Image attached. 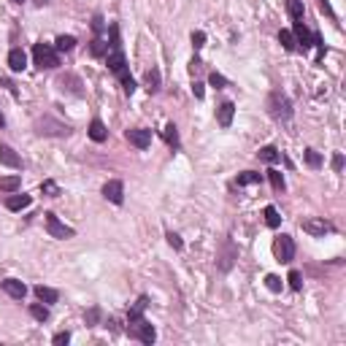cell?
Returning <instances> with one entry per match:
<instances>
[{"instance_id": "1", "label": "cell", "mask_w": 346, "mask_h": 346, "mask_svg": "<svg viewBox=\"0 0 346 346\" xmlns=\"http://www.w3.org/2000/svg\"><path fill=\"white\" fill-rule=\"evenodd\" d=\"M33 60H35V65L38 68H46V70H52V68H57L60 65V54H57V49L54 46H49V44H35L33 46Z\"/></svg>"}, {"instance_id": "2", "label": "cell", "mask_w": 346, "mask_h": 346, "mask_svg": "<svg viewBox=\"0 0 346 346\" xmlns=\"http://www.w3.org/2000/svg\"><path fill=\"white\" fill-rule=\"evenodd\" d=\"M268 111H271L273 119L287 122L289 116H292V103H289V98L284 95V92H271V98H268Z\"/></svg>"}, {"instance_id": "3", "label": "cell", "mask_w": 346, "mask_h": 346, "mask_svg": "<svg viewBox=\"0 0 346 346\" xmlns=\"http://www.w3.org/2000/svg\"><path fill=\"white\" fill-rule=\"evenodd\" d=\"M44 222H46V230H49L52 238L65 241V238H73V235H76L73 227H68L65 222H60V217L54 214V211H46V214H44Z\"/></svg>"}, {"instance_id": "4", "label": "cell", "mask_w": 346, "mask_h": 346, "mask_svg": "<svg viewBox=\"0 0 346 346\" xmlns=\"http://www.w3.org/2000/svg\"><path fill=\"white\" fill-rule=\"evenodd\" d=\"M273 254H276L279 263H292L295 260V241L292 235H279L273 241Z\"/></svg>"}, {"instance_id": "5", "label": "cell", "mask_w": 346, "mask_h": 346, "mask_svg": "<svg viewBox=\"0 0 346 346\" xmlns=\"http://www.w3.org/2000/svg\"><path fill=\"white\" fill-rule=\"evenodd\" d=\"M130 335L133 338H138L141 343H154V338H157V333H154V327L149 325L146 319H138V322H130Z\"/></svg>"}, {"instance_id": "6", "label": "cell", "mask_w": 346, "mask_h": 346, "mask_svg": "<svg viewBox=\"0 0 346 346\" xmlns=\"http://www.w3.org/2000/svg\"><path fill=\"white\" fill-rule=\"evenodd\" d=\"M35 130L41 133V136H68V133H70L68 124L54 122L52 116H44V119H38V122H35Z\"/></svg>"}, {"instance_id": "7", "label": "cell", "mask_w": 346, "mask_h": 346, "mask_svg": "<svg viewBox=\"0 0 346 346\" xmlns=\"http://www.w3.org/2000/svg\"><path fill=\"white\" fill-rule=\"evenodd\" d=\"M124 138H127L136 149H149V146H152V130H144V127L127 130V133H124Z\"/></svg>"}, {"instance_id": "8", "label": "cell", "mask_w": 346, "mask_h": 346, "mask_svg": "<svg viewBox=\"0 0 346 346\" xmlns=\"http://www.w3.org/2000/svg\"><path fill=\"white\" fill-rule=\"evenodd\" d=\"M103 195H106V200H111V203H119L124 200V184L119 182V179H111V182H106L103 184Z\"/></svg>"}, {"instance_id": "9", "label": "cell", "mask_w": 346, "mask_h": 346, "mask_svg": "<svg viewBox=\"0 0 346 346\" xmlns=\"http://www.w3.org/2000/svg\"><path fill=\"white\" fill-rule=\"evenodd\" d=\"M300 227L309 235H325V233H333V225L325 222V219H306V222H300Z\"/></svg>"}, {"instance_id": "10", "label": "cell", "mask_w": 346, "mask_h": 346, "mask_svg": "<svg viewBox=\"0 0 346 346\" xmlns=\"http://www.w3.org/2000/svg\"><path fill=\"white\" fill-rule=\"evenodd\" d=\"M292 35H295V44L300 46L303 52H309L311 49V33H309V27L303 25V22H295V30H292Z\"/></svg>"}, {"instance_id": "11", "label": "cell", "mask_w": 346, "mask_h": 346, "mask_svg": "<svg viewBox=\"0 0 346 346\" xmlns=\"http://www.w3.org/2000/svg\"><path fill=\"white\" fill-rule=\"evenodd\" d=\"M233 114H235V106L230 103V100H225V103L217 108V122H219V127H230V124H233Z\"/></svg>"}, {"instance_id": "12", "label": "cell", "mask_w": 346, "mask_h": 346, "mask_svg": "<svg viewBox=\"0 0 346 346\" xmlns=\"http://www.w3.org/2000/svg\"><path fill=\"white\" fill-rule=\"evenodd\" d=\"M0 165H9V168H22V160H19V154L14 152L11 146L0 144Z\"/></svg>"}, {"instance_id": "13", "label": "cell", "mask_w": 346, "mask_h": 346, "mask_svg": "<svg viewBox=\"0 0 346 346\" xmlns=\"http://www.w3.org/2000/svg\"><path fill=\"white\" fill-rule=\"evenodd\" d=\"M9 68L14 70V73H19V70L27 68V54L22 49H11L9 52Z\"/></svg>"}, {"instance_id": "14", "label": "cell", "mask_w": 346, "mask_h": 346, "mask_svg": "<svg viewBox=\"0 0 346 346\" xmlns=\"http://www.w3.org/2000/svg\"><path fill=\"white\" fill-rule=\"evenodd\" d=\"M3 289H6L11 297H17V300H22V297L27 295V287L22 284L19 279H6V281H3Z\"/></svg>"}, {"instance_id": "15", "label": "cell", "mask_w": 346, "mask_h": 346, "mask_svg": "<svg viewBox=\"0 0 346 346\" xmlns=\"http://www.w3.org/2000/svg\"><path fill=\"white\" fill-rule=\"evenodd\" d=\"M30 203H33L30 195H9V198H6V208L9 211H22V208H27Z\"/></svg>"}, {"instance_id": "16", "label": "cell", "mask_w": 346, "mask_h": 346, "mask_svg": "<svg viewBox=\"0 0 346 346\" xmlns=\"http://www.w3.org/2000/svg\"><path fill=\"white\" fill-rule=\"evenodd\" d=\"M90 138L95 141V144H103V141L108 138V130H106V124L100 122V119H92L90 122Z\"/></svg>"}, {"instance_id": "17", "label": "cell", "mask_w": 346, "mask_h": 346, "mask_svg": "<svg viewBox=\"0 0 346 346\" xmlns=\"http://www.w3.org/2000/svg\"><path fill=\"white\" fill-rule=\"evenodd\" d=\"M35 297H38V300H41V303H46V306H49V303H57L60 292H57V289H52V287H44V284H38V287H35Z\"/></svg>"}, {"instance_id": "18", "label": "cell", "mask_w": 346, "mask_h": 346, "mask_svg": "<svg viewBox=\"0 0 346 346\" xmlns=\"http://www.w3.org/2000/svg\"><path fill=\"white\" fill-rule=\"evenodd\" d=\"M146 303H149V297H146V295H141V297H138V303L127 311V325H130V322L144 319V309H146Z\"/></svg>"}, {"instance_id": "19", "label": "cell", "mask_w": 346, "mask_h": 346, "mask_svg": "<svg viewBox=\"0 0 346 346\" xmlns=\"http://www.w3.org/2000/svg\"><path fill=\"white\" fill-rule=\"evenodd\" d=\"M22 187V176H0V192H17Z\"/></svg>"}, {"instance_id": "20", "label": "cell", "mask_w": 346, "mask_h": 346, "mask_svg": "<svg viewBox=\"0 0 346 346\" xmlns=\"http://www.w3.org/2000/svg\"><path fill=\"white\" fill-rule=\"evenodd\" d=\"M260 182H263V173H257V170H246V173H241V176L235 179L238 187H249V184H260Z\"/></svg>"}, {"instance_id": "21", "label": "cell", "mask_w": 346, "mask_h": 346, "mask_svg": "<svg viewBox=\"0 0 346 346\" xmlns=\"http://www.w3.org/2000/svg\"><path fill=\"white\" fill-rule=\"evenodd\" d=\"M257 157H260L263 162H271V165L281 160V154H279V149H276V146H263V149L257 152Z\"/></svg>"}, {"instance_id": "22", "label": "cell", "mask_w": 346, "mask_h": 346, "mask_svg": "<svg viewBox=\"0 0 346 346\" xmlns=\"http://www.w3.org/2000/svg\"><path fill=\"white\" fill-rule=\"evenodd\" d=\"M287 11H289V17H292V22H303V0H287Z\"/></svg>"}, {"instance_id": "23", "label": "cell", "mask_w": 346, "mask_h": 346, "mask_svg": "<svg viewBox=\"0 0 346 346\" xmlns=\"http://www.w3.org/2000/svg\"><path fill=\"white\" fill-rule=\"evenodd\" d=\"M263 217H265V225H268V227H279V225H281V217H279L276 206H265Z\"/></svg>"}, {"instance_id": "24", "label": "cell", "mask_w": 346, "mask_h": 346, "mask_svg": "<svg viewBox=\"0 0 346 346\" xmlns=\"http://www.w3.org/2000/svg\"><path fill=\"white\" fill-rule=\"evenodd\" d=\"M144 81H146V90H149V92H157V90H160V70H157V68L146 70V78H144Z\"/></svg>"}, {"instance_id": "25", "label": "cell", "mask_w": 346, "mask_h": 346, "mask_svg": "<svg viewBox=\"0 0 346 346\" xmlns=\"http://www.w3.org/2000/svg\"><path fill=\"white\" fill-rule=\"evenodd\" d=\"M90 52H92V57H103V54L108 52V44H106L100 35H95V38H92V46H90Z\"/></svg>"}, {"instance_id": "26", "label": "cell", "mask_w": 346, "mask_h": 346, "mask_svg": "<svg viewBox=\"0 0 346 346\" xmlns=\"http://www.w3.org/2000/svg\"><path fill=\"white\" fill-rule=\"evenodd\" d=\"M279 44L284 46L287 52H295V49H297V44H295V35L289 33V30H281V33H279Z\"/></svg>"}, {"instance_id": "27", "label": "cell", "mask_w": 346, "mask_h": 346, "mask_svg": "<svg viewBox=\"0 0 346 346\" xmlns=\"http://www.w3.org/2000/svg\"><path fill=\"white\" fill-rule=\"evenodd\" d=\"M30 314H33V319H38V322L49 319V309H46V303L44 306L41 303H33V306H30Z\"/></svg>"}, {"instance_id": "28", "label": "cell", "mask_w": 346, "mask_h": 346, "mask_svg": "<svg viewBox=\"0 0 346 346\" xmlns=\"http://www.w3.org/2000/svg\"><path fill=\"white\" fill-rule=\"evenodd\" d=\"M165 141L173 146V149H179V130H176V124H165Z\"/></svg>"}, {"instance_id": "29", "label": "cell", "mask_w": 346, "mask_h": 346, "mask_svg": "<svg viewBox=\"0 0 346 346\" xmlns=\"http://www.w3.org/2000/svg\"><path fill=\"white\" fill-rule=\"evenodd\" d=\"M73 46H76V38H73V35H60L54 49H57V52H70Z\"/></svg>"}, {"instance_id": "30", "label": "cell", "mask_w": 346, "mask_h": 346, "mask_svg": "<svg viewBox=\"0 0 346 346\" xmlns=\"http://www.w3.org/2000/svg\"><path fill=\"white\" fill-rule=\"evenodd\" d=\"M268 179H271V184H273V190H276V192H284V176H281V173L279 170H268Z\"/></svg>"}, {"instance_id": "31", "label": "cell", "mask_w": 346, "mask_h": 346, "mask_svg": "<svg viewBox=\"0 0 346 346\" xmlns=\"http://www.w3.org/2000/svg\"><path fill=\"white\" fill-rule=\"evenodd\" d=\"M306 162H309V168H319L322 165V154L317 149H306Z\"/></svg>"}, {"instance_id": "32", "label": "cell", "mask_w": 346, "mask_h": 346, "mask_svg": "<svg viewBox=\"0 0 346 346\" xmlns=\"http://www.w3.org/2000/svg\"><path fill=\"white\" fill-rule=\"evenodd\" d=\"M41 192H44V195H49V198H57V195H60V187L54 184L52 179H46V182L41 184Z\"/></svg>"}, {"instance_id": "33", "label": "cell", "mask_w": 346, "mask_h": 346, "mask_svg": "<svg viewBox=\"0 0 346 346\" xmlns=\"http://www.w3.org/2000/svg\"><path fill=\"white\" fill-rule=\"evenodd\" d=\"M287 281H289V287H292L295 292H297V289L303 287V276H300V271H289V276H287Z\"/></svg>"}, {"instance_id": "34", "label": "cell", "mask_w": 346, "mask_h": 346, "mask_svg": "<svg viewBox=\"0 0 346 346\" xmlns=\"http://www.w3.org/2000/svg\"><path fill=\"white\" fill-rule=\"evenodd\" d=\"M265 287H268L271 292H281V279L271 273V276H265Z\"/></svg>"}, {"instance_id": "35", "label": "cell", "mask_w": 346, "mask_h": 346, "mask_svg": "<svg viewBox=\"0 0 346 346\" xmlns=\"http://www.w3.org/2000/svg\"><path fill=\"white\" fill-rule=\"evenodd\" d=\"M192 46H195V52L206 46V33H203V30H195L192 33Z\"/></svg>"}, {"instance_id": "36", "label": "cell", "mask_w": 346, "mask_h": 346, "mask_svg": "<svg viewBox=\"0 0 346 346\" xmlns=\"http://www.w3.org/2000/svg\"><path fill=\"white\" fill-rule=\"evenodd\" d=\"M208 81H211V84H214V87H217V90H222V87H227V78H225L222 73H217V70H214V73H211V76H208Z\"/></svg>"}, {"instance_id": "37", "label": "cell", "mask_w": 346, "mask_h": 346, "mask_svg": "<svg viewBox=\"0 0 346 346\" xmlns=\"http://www.w3.org/2000/svg\"><path fill=\"white\" fill-rule=\"evenodd\" d=\"M168 243H170V246H173V249H184V241H182V238H179V235H176V233H168Z\"/></svg>"}, {"instance_id": "38", "label": "cell", "mask_w": 346, "mask_h": 346, "mask_svg": "<svg viewBox=\"0 0 346 346\" xmlns=\"http://www.w3.org/2000/svg\"><path fill=\"white\" fill-rule=\"evenodd\" d=\"M92 30H95V35L103 33V17H100V14H98L95 19H92Z\"/></svg>"}, {"instance_id": "39", "label": "cell", "mask_w": 346, "mask_h": 346, "mask_svg": "<svg viewBox=\"0 0 346 346\" xmlns=\"http://www.w3.org/2000/svg\"><path fill=\"white\" fill-rule=\"evenodd\" d=\"M200 70H203V62H200L198 57H192V62H190V73L195 76V73H200Z\"/></svg>"}, {"instance_id": "40", "label": "cell", "mask_w": 346, "mask_h": 346, "mask_svg": "<svg viewBox=\"0 0 346 346\" xmlns=\"http://www.w3.org/2000/svg\"><path fill=\"white\" fill-rule=\"evenodd\" d=\"M52 341L57 343V346H62V343H68V341H70V333H57V335L52 338Z\"/></svg>"}, {"instance_id": "41", "label": "cell", "mask_w": 346, "mask_h": 346, "mask_svg": "<svg viewBox=\"0 0 346 346\" xmlns=\"http://www.w3.org/2000/svg\"><path fill=\"white\" fill-rule=\"evenodd\" d=\"M192 95L198 98V100H200L203 95H206V90H203V84H200V81H195V84H192Z\"/></svg>"}, {"instance_id": "42", "label": "cell", "mask_w": 346, "mask_h": 346, "mask_svg": "<svg viewBox=\"0 0 346 346\" xmlns=\"http://www.w3.org/2000/svg\"><path fill=\"white\" fill-rule=\"evenodd\" d=\"M98 319H100V311H98V309H90V311H87V322H90V325H95Z\"/></svg>"}, {"instance_id": "43", "label": "cell", "mask_w": 346, "mask_h": 346, "mask_svg": "<svg viewBox=\"0 0 346 346\" xmlns=\"http://www.w3.org/2000/svg\"><path fill=\"white\" fill-rule=\"evenodd\" d=\"M333 170H343V154H335L333 157Z\"/></svg>"}, {"instance_id": "44", "label": "cell", "mask_w": 346, "mask_h": 346, "mask_svg": "<svg viewBox=\"0 0 346 346\" xmlns=\"http://www.w3.org/2000/svg\"><path fill=\"white\" fill-rule=\"evenodd\" d=\"M3 124H6V119H3V114H0V127H3Z\"/></svg>"}, {"instance_id": "45", "label": "cell", "mask_w": 346, "mask_h": 346, "mask_svg": "<svg viewBox=\"0 0 346 346\" xmlns=\"http://www.w3.org/2000/svg\"><path fill=\"white\" fill-rule=\"evenodd\" d=\"M11 3H22V0H11Z\"/></svg>"}]
</instances>
